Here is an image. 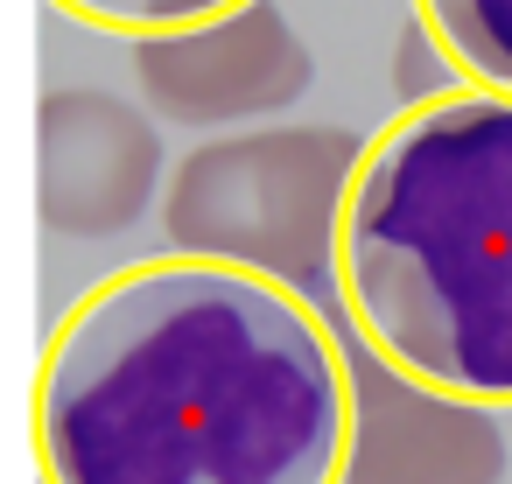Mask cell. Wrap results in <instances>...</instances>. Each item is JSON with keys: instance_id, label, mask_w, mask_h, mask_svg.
<instances>
[{"instance_id": "cell-8", "label": "cell", "mask_w": 512, "mask_h": 484, "mask_svg": "<svg viewBox=\"0 0 512 484\" xmlns=\"http://www.w3.org/2000/svg\"><path fill=\"white\" fill-rule=\"evenodd\" d=\"M64 8L85 15V22L127 29V36H155V29H190V22L232 15V8H246V0H64Z\"/></svg>"}, {"instance_id": "cell-2", "label": "cell", "mask_w": 512, "mask_h": 484, "mask_svg": "<svg viewBox=\"0 0 512 484\" xmlns=\"http://www.w3.org/2000/svg\"><path fill=\"white\" fill-rule=\"evenodd\" d=\"M344 323L407 379L512 400V92L407 106L365 155L337 232Z\"/></svg>"}, {"instance_id": "cell-1", "label": "cell", "mask_w": 512, "mask_h": 484, "mask_svg": "<svg viewBox=\"0 0 512 484\" xmlns=\"http://www.w3.org/2000/svg\"><path fill=\"white\" fill-rule=\"evenodd\" d=\"M29 435L43 484H337L351 372L295 288L162 253L57 323Z\"/></svg>"}, {"instance_id": "cell-9", "label": "cell", "mask_w": 512, "mask_h": 484, "mask_svg": "<svg viewBox=\"0 0 512 484\" xmlns=\"http://www.w3.org/2000/svg\"><path fill=\"white\" fill-rule=\"evenodd\" d=\"M442 92H456V64L442 57V43L428 36V22H407L400 29V99L407 106H428Z\"/></svg>"}, {"instance_id": "cell-4", "label": "cell", "mask_w": 512, "mask_h": 484, "mask_svg": "<svg viewBox=\"0 0 512 484\" xmlns=\"http://www.w3.org/2000/svg\"><path fill=\"white\" fill-rule=\"evenodd\" d=\"M351 372V435L337 484H505V421L484 400L435 393L386 365L344 309L330 316Z\"/></svg>"}, {"instance_id": "cell-6", "label": "cell", "mask_w": 512, "mask_h": 484, "mask_svg": "<svg viewBox=\"0 0 512 484\" xmlns=\"http://www.w3.org/2000/svg\"><path fill=\"white\" fill-rule=\"evenodd\" d=\"M162 190V134L113 92L64 85L36 106V211L57 239H113Z\"/></svg>"}, {"instance_id": "cell-3", "label": "cell", "mask_w": 512, "mask_h": 484, "mask_svg": "<svg viewBox=\"0 0 512 484\" xmlns=\"http://www.w3.org/2000/svg\"><path fill=\"white\" fill-rule=\"evenodd\" d=\"M358 155L365 148L344 127H253L190 148L162 197L169 253L246 267L302 302L330 295Z\"/></svg>"}, {"instance_id": "cell-7", "label": "cell", "mask_w": 512, "mask_h": 484, "mask_svg": "<svg viewBox=\"0 0 512 484\" xmlns=\"http://www.w3.org/2000/svg\"><path fill=\"white\" fill-rule=\"evenodd\" d=\"M421 22L470 85L512 92V0H421Z\"/></svg>"}, {"instance_id": "cell-5", "label": "cell", "mask_w": 512, "mask_h": 484, "mask_svg": "<svg viewBox=\"0 0 512 484\" xmlns=\"http://www.w3.org/2000/svg\"><path fill=\"white\" fill-rule=\"evenodd\" d=\"M316 78L309 43L274 0H246L232 15L134 36V85L148 113L183 127H232L260 113H288Z\"/></svg>"}]
</instances>
